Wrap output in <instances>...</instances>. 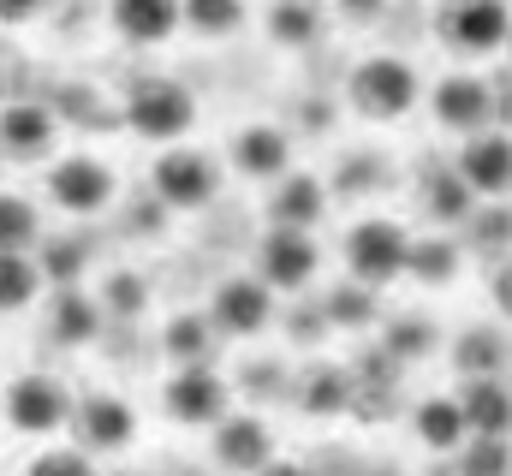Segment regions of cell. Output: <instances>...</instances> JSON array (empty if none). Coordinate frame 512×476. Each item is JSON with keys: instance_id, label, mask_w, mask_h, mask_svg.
Instances as JSON below:
<instances>
[{"instance_id": "cell-3", "label": "cell", "mask_w": 512, "mask_h": 476, "mask_svg": "<svg viewBox=\"0 0 512 476\" xmlns=\"http://www.w3.org/2000/svg\"><path fill=\"white\" fill-rule=\"evenodd\" d=\"M197 125V96L179 78H137L126 90V131L143 143H179Z\"/></svg>"}, {"instance_id": "cell-43", "label": "cell", "mask_w": 512, "mask_h": 476, "mask_svg": "<svg viewBox=\"0 0 512 476\" xmlns=\"http://www.w3.org/2000/svg\"><path fill=\"white\" fill-rule=\"evenodd\" d=\"M251 476H316V471H310V465H298V459H280V453H274V459H268L262 471H251Z\"/></svg>"}, {"instance_id": "cell-27", "label": "cell", "mask_w": 512, "mask_h": 476, "mask_svg": "<svg viewBox=\"0 0 512 476\" xmlns=\"http://www.w3.org/2000/svg\"><path fill=\"white\" fill-rule=\"evenodd\" d=\"M215 346H221V334H215V322L203 310H179L161 328V352L173 357V369L179 363H215Z\"/></svg>"}, {"instance_id": "cell-42", "label": "cell", "mask_w": 512, "mask_h": 476, "mask_svg": "<svg viewBox=\"0 0 512 476\" xmlns=\"http://www.w3.org/2000/svg\"><path fill=\"white\" fill-rule=\"evenodd\" d=\"M382 6H387V0H340V12H346L352 24H376V18H382Z\"/></svg>"}, {"instance_id": "cell-30", "label": "cell", "mask_w": 512, "mask_h": 476, "mask_svg": "<svg viewBox=\"0 0 512 476\" xmlns=\"http://www.w3.org/2000/svg\"><path fill=\"white\" fill-rule=\"evenodd\" d=\"M42 298V268L30 250H0V316H18Z\"/></svg>"}, {"instance_id": "cell-35", "label": "cell", "mask_w": 512, "mask_h": 476, "mask_svg": "<svg viewBox=\"0 0 512 476\" xmlns=\"http://www.w3.org/2000/svg\"><path fill=\"white\" fill-rule=\"evenodd\" d=\"M179 24L221 42V36H233L245 24V0H179Z\"/></svg>"}, {"instance_id": "cell-16", "label": "cell", "mask_w": 512, "mask_h": 476, "mask_svg": "<svg viewBox=\"0 0 512 476\" xmlns=\"http://www.w3.org/2000/svg\"><path fill=\"white\" fill-rule=\"evenodd\" d=\"M268 215H274V227H298V233H316L322 227V215H328V185L316 179V173H280L274 179V197H268Z\"/></svg>"}, {"instance_id": "cell-33", "label": "cell", "mask_w": 512, "mask_h": 476, "mask_svg": "<svg viewBox=\"0 0 512 476\" xmlns=\"http://www.w3.org/2000/svg\"><path fill=\"white\" fill-rule=\"evenodd\" d=\"M42 238V209L18 191H0V250H36Z\"/></svg>"}, {"instance_id": "cell-9", "label": "cell", "mask_w": 512, "mask_h": 476, "mask_svg": "<svg viewBox=\"0 0 512 476\" xmlns=\"http://www.w3.org/2000/svg\"><path fill=\"white\" fill-rule=\"evenodd\" d=\"M316 268H322L316 238L298 233V227H268L262 250H256V280L268 292H304L316 280Z\"/></svg>"}, {"instance_id": "cell-15", "label": "cell", "mask_w": 512, "mask_h": 476, "mask_svg": "<svg viewBox=\"0 0 512 476\" xmlns=\"http://www.w3.org/2000/svg\"><path fill=\"white\" fill-rule=\"evenodd\" d=\"M489 108H495V90L483 78H471V72H453V78H441L429 90V114H435V125H447V131H483L489 125Z\"/></svg>"}, {"instance_id": "cell-20", "label": "cell", "mask_w": 512, "mask_h": 476, "mask_svg": "<svg viewBox=\"0 0 512 476\" xmlns=\"http://www.w3.org/2000/svg\"><path fill=\"white\" fill-rule=\"evenodd\" d=\"M411 435H417L435 459H453L471 429H465V411H459L453 393H429V399H417V411H411Z\"/></svg>"}, {"instance_id": "cell-38", "label": "cell", "mask_w": 512, "mask_h": 476, "mask_svg": "<svg viewBox=\"0 0 512 476\" xmlns=\"http://www.w3.org/2000/svg\"><path fill=\"white\" fill-rule=\"evenodd\" d=\"M286 328H292V346H322L334 328H328V316H322V304H304V310H292L286 316Z\"/></svg>"}, {"instance_id": "cell-37", "label": "cell", "mask_w": 512, "mask_h": 476, "mask_svg": "<svg viewBox=\"0 0 512 476\" xmlns=\"http://www.w3.org/2000/svg\"><path fill=\"white\" fill-rule=\"evenodd\" d=\"M30 476H102V471H96V453H84V447H48V453L30 459Z\"/></svg>"}, {"instance_id": "cell-40", "label": "cell", "mask_w": 512, "mask_h": 476, "mask_svg": "<svg viewBox=\"0 0 512 476\" xmlns=\"http://www.w3.org/2000/svg\"><path fill=\"white\" fill-rule=\"evenodd\" d=\"M471 215H477V209H471ZM471 233H477V250H495V256H501V250H507V203L495 197V209H489V215H477V221H471Z\"/></svg>"}, {"instance_id": "cell-39", "label": "cell", "mask_w": 512, "mask_h": 476, "mask_svg": "<svg viewBox=\"0 0 512 476\" xmlns=\"http://www.w3.org/2000/svg\"><path fill=\"white\" fill-rule=\"evenodd\" d=\"M286 369L280 363H245V393L251 399H286Z\"/></svg>"}, {"instance_id": "cell-23", "label": "cell", "mask_w": 512, "mask_h": 476, "mask_svg": "<svg viewBox=\"0 0 512 476\" xmlns=\"http://www.w3.org/2000/svg\"><path fill=\"white\" fill-rule=\"evenodd\" d=\"M30 256H36V268H42V286H84L96 244H90V233L36 238V250H30Z\"/></svg>"}, {"instance_id": "cell-21", "label": "cell", "mask_w": 512, "mask_h": 476, "mask_svg": "<svg viewBox=\"0 0 512 476\" xmlns=\"http://www.w3.org/2000/svg\"><path fill=\"white\" fill-rule=\"evenodd\" d=\"M108 18L131 48H161L179 30V0H108Z\"/></svg>"}, {"instance_id": "cell-8", "label": "cell", "mask_w": 512, "mask_h": 476, "mask_svg": "<svg viewBox=\"0 0 512 476\" xmlns=\"http://www.w3.org/2000/svg\"><path fill=\"white\" fill-rule=\"evenodd\" d=\"M209 322L221 340H256L274 328V292L256 274H227L209 298Z\"/></svg>"}, {"instance_id": "cell-24", "label": "cell", "mask_w": 512, "mask_h": 476, "mask_svg": "<svg viewBox=\"0 0 512 476\" xmlns=\"http://www.w3.org/2000/svg\"><path fill=\"white\" fill-rule=\"evenodd\" d=\"M322 316H328V328L334 334H370L376 322H382V298H376V286H364V280H340V286H328L322 292Z\"/></svg>"}, {"instance_id": "cell-18", "label": "cell", "mask_w": 512, "mask_h": 476, "mask_svg": "<svg viewBox=\"0 0 512 476\" xmlns=\"http://www.w3.org/2000/svg\"><path fill=\"white\" fill-rule=\"evenodd\" d=\"M453 399H459V411H465V429H471V435H507V429H512L507 375H465V387H459Z\"/></svg>"}, {"instance_id": "cell-12", "label": "cell", "mask_w": 512, "mask_h": 476, "mask_svg": "<svg viewBox=\"0 0 512 476\" xmlns=\"http://www.w3.org/2000/svg\"><path fill=\"white\" fill-rule=\"evenodd\" d=\"M274 459V429L256 411H227L215 423V465L233 476H251Z\"/></svg>"}, {"instance_id": "cell-6", "label": "cell", "mask_w": 512, "mask_h": 476, "mask_svg": "<svg viewBox=\"0 0 512 476\" xmlns=\"http://www.w3.org/2000/svg\"><path fill=\"white\" fill-rule=\"evenodd\" d=\"M161 405L185 429H215L233 411V381H221L215 363H179L173 381H167V393H161Z\"/></svg>"}, {"instance_id": "cell-22", "label": "cell", "mask_w": 512, "mask_h": 476, "mask_svg": "<svg viewBox=\"0 0 512 476\" xmlns=\"http://www.w3.org/2000/svg\"><path fill=\"white\" fill-rule=\"evenodd\" d=\"M48 340L54 346H96L102 340V304L78 286H54V310H48Z\"/></svg>"}, {"instance_id": "cell-7", "label": "cell", "mask_w": 512, "mask_h": 476, "mask_svg": "<svg viewBox=\"0 0 512 476\" xmlns=\"http://www.w3.org/2000/svg\"><path fill=\"white\" fill-rule=\"evenodd\" d=\"M405 244H411V233H405L399 221H387V215L358 221V227L346 233V268H352V280H364V286L399 280V274H405Z\"/></svg>"}, {"instance_id": "cell-32", "label": "cell", "mask_w": 512, "mask_h": 476, "mask_svg": "<svg viewBox=\"0 0 512 476\" xmlns=\"http://www.w3.org/2000/svg\"><path fill=\"white\" fill-rule=\"evenodd\" d=\"M102 316H114V322H137L143 310H149V280L137 274V268H114L108 280H102Z\"/></svg>"}, {"instance_id": "cell-1", "label": "cell", "mask_w": 512, "mask_h": 476, "mask_svg": "<svg viewBox=\"0 0 512 476\" xmlns=\"http://www.w3.org/2000/svg\"><path fill=\"white\" fill-rule=\"evenodd\" d=\"M417 102H423V78L399 54H370L346 78V108L358 119H370V125H393V119L411 114Z\"/></svg>"}, {"instance_id": "cell-14", "label": "cell", "mask_w": 512, "mask_h": 476, "mask_svg": "<svg viewBox=\"0 0 512 476\" xmlns=\"http://www.w3.org/2000/svg\"><path fill=\"white\" fill-rule=\"evenodd\" d=\"M465 185H471V197L483 203H495V197H507L512 185V143L507 131H471V143H465V155H459V167H453Z\"/></svg>"}, {"instance_id": "cell-19", "label": "cell", "mask_w": 512, "mask_h": 476, "mask_svg": "<svg viewBox=\"0 0 512 476\" xmlns=\"http://www.w3.org/2000/svg\"><path fill=\"white\" fill-rule=\"evenodd\" d=\"M233 167H239L245 179L274 185V179L292 167V137H286L280 125H245V131L233 137Z\"/></svg>"}, {"instance_id": "cell-2", "label": "cell", "mask_w": 512, "mask_h": 476, "mask_svg": "<svg viewBox=\"0 0 512 476\" xmlns=\"http://www.w3.org/2000/svg\"><path fill=\"white\" fill-rule=\"evenodd\" d=\"M149 197L167 209V215H197L221 197V161L209 149H191V143H167L149 167Z\"/></svg>"}, {"instance_id": "cell-45", "label": "cell", "mask_w": 512, "mask_h": 476, "mask_svg": "<svg viewBox=\"0 0 512 476\" xmlns=\"http://www.w3.org/2000/svg\"><path fill=\"white\" fill-rule=\"evenodd\" d=\"M114 476H143V471H114Z\"/></svg>"}, {"instance_id": "cell-10", "label": "cell", "mask_w": 512, "mask_h": 476, "mask_svg": "<svg viewBox=\"0 0 512 476\" xmlns=\"http://www.w3.org/2000/svg\"><path fill=\"white\" fill-rule=\"evenodd\" d=\"M66 429L78 435L84 453H126L131 441H137V411L120 393H90V399H72Z\"/></svg>"}, {"instance_id": "cell-34", "label": "cell", "mask_w": 512, "mask_h": 476, "mask_svg": "<svg viewBox=\"0 0 512 476\" xmlns=\"http://www.w3.org/2000/svg\"><path fill=\"white\" fill-rule=\"evenodd\" d=\"M447 465H453V476H507V435H465V447Z\"/></svg>"}, {"instance_id": "cell-13", "label": "cell", "mask_w": 512, "mask_h": 476, "mask_svg": "<svg viewBox=\"0 0 512 476\" xmlns=\"http://www.w3.org/2000/svg\"><path fill=\"white\" fill-rule=\"evenodd\" d=\"M60 143L54 108L42 102H6L0 108V161H48V149Z\"/></svg>"}, {"instance_id": "cell-29", "label": "cell", "mask_w": 512, "mask_h": 476, "mask_svg": "<svg viewBox=\"0 0 512 476\" xmlns=\"http://www.w3.org/2000/svg\"><path fill=\"white\" fill-rule=\"evenodd\" d=\"M453 369L459 375H507V328H465L453 340Z\"/></svg>"}, {"instance_id": "cell-4", "label": "cell", "mask_w": 512, "mask_h": 476, "mask_svg": "<svg viewBox=\"0 0 512 476\" xmlns=\"http://www.w3.org/2000/svg\"><path fill=\"white\" fill-rule=\"evenodd\" d=\"M114 197H120V173H114L102 155H60V161L48 167V203H54L60 215L90 221V215H102Z\"/></svg>"}, {"instance_id": "cell-5", "label": "cell", "mask_w": 512, "mask_h": 476, "mask_svg": "<svg viewBox=\"0 0 512 476\" xmlns=\"http://www.w3.org/2000/svg\"><path fill=\"white\" fill-rule=\"evenodd\" d=\"M0 411H6V423H12V435H36V441H42V435H60V429H66L72 393H66V381L30 369V375H18V381L0 393Z\"/></svg>"}, {"instance_id": "cell-41", "label": "cell", "mask_w": 512, "mask_h": 476, "mask_svg": "<svg viewBox=\"0 0 512 476\" xmlns=\"http://www.w3.org/2000/svg\"><path fill=\"white\" fill-rule=\"evenodd\" d=\"M42 6H48V0H0V24H6V30H18V24L42 18Z\"/></svg>"}, {"instance_id": "cell-17", "label": "cell", "mask_w": 512, "mask_h": 476, "mask_svg": "<svg viewBox=\"0 0 512 476\" xmlns=\"http://www.w3.org/2000/svg\"><path fill=\"white\" fill-rule=\"evenodd\" d=\"M298 387H286V399L304 411V417H346L352 405V375L346 363H310L304 375H292Z\"/></svg>"}, {"instance_id": "cell-44", "label": "cell", "mask_w": 512, "mask_h": 476, "mask_svg": "<svg viewBox=\"0 0 512 476\" xmlns=\"http://www.w3.org/2000/svg\"><path fill=\"white\" fill-rule=\"evenodd\" d=\"M173 476H203V471H173Z\"/></svg>"}, {"instance_id": "cell-31", "label": "cell", "mask_w": 512, "mask_h": 476, "mask_svg": "<svg viewBox=\"0 0 512 476\" xmlns=\"http://www.w3.org/2000/svg\"><path fill=\"white\" fill-rule=\"evenodd\" d=\"M441 346V328L429 322V316H393L382 334V352L405 369V363H423V357Z\"/></svg>"}, {"instance_id": "cell-36", "label": "cell", "mask_w": 512, "mask_h": 476, "mask_svg": "<svg viewBox=\"0 0 512 476\" xmlns=\"http://www.w3.org/2000/svg\"><path fill=\"white\" fill-rule=\"evenodd\" d=\"M382 179H387L382 155H346V161L334 167V191H340V197H376Z\"/></svg>"}, {"instance_id": "cell-28", "label": "cell", "mask_w": 512, "mask_h": 476, "mask_svg": "<svg viewBox=\"0 0 512 476\" xmlns=\"http://www.w3.org/2000/svg\"><path fill=\"white\" fill-rule=\"evenodd\" d=\"M471 209H477V197H471V185H465L453 167H435V173L423 179V215H429L435 227H465Z\"/></svg>"}, {"instance_id": "cell-11", "label": "cell", "mask_w": 512, "mask_h": 476, "mask_svg": "<svg viewBox=\"0 0 512 476\" xmlns=\"http://www.w3.org/2000/svg\"><path fill=\"white\" fill-rule=\"evenodd\" d=\"M441 36L459 54H501L512 36V12L507 0H453L441 18Z\"/></svg>"}, {"instance_id": "cell-25", "label": "cell", "mask_w": 512, "mask_h": 476, "mask_svg": "<svg viewBox=\"0 0 512 476\" xmlns=\"http://www.w3.org/2000/svg\"><path fill=\"white\" fill-rule=\"evenodd\" d=\"M459 268H465V250H459V238H411L405 244V274L417 280V286H453L459 280Z\"/></svg>"}, {"instance_id": "cell-26", "label": "cell", "mask_w": 512, "mask_h": 476, "mask_svg": "<svg viewBox=\"0 0 512 476\" xmlns=\"http://www.w3.org/2000/svg\"><path fill=\"white\" fill-rule=\"evenodd\" d=\"M322 30H328L322 0H274V6H268V36H274V48H316Z\"/></svg>"}]
</instances>
